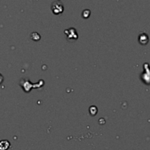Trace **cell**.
I'll return each instance as SVG.
<instances>
[{
  "mask_svg": "<svg viewBox=\"0 0 150 150\" xmlns=\"http://www.w3.org/2000/svg\"><path fill=\"white\" fill-rule=\"evenodd\" d=\"M10 142L8 141H2L0 144V149L1 150H7L10 147Z\"/></svg>",
  "mask_w": 150,
  "mask_h": 150,
  "instance_id": "obj_2",
  "label": "cell"
},
{
  "mask_svg": "<svg viewBox=\"0 0 150 150\" xmlns=\"http://www.w3.org/2000/svg\"><path fill=\"white\" fill-rule=\"evenodd\" d=\"M52 11L54 12V14H59L63 11V7L62 4L59 2H54L52 5Z\"/></svg>",
  "mask_w": 150,
  "mask_h": 150,
  "instance_id": "obj_1",
  "label": "cell"
}]
</instances>
